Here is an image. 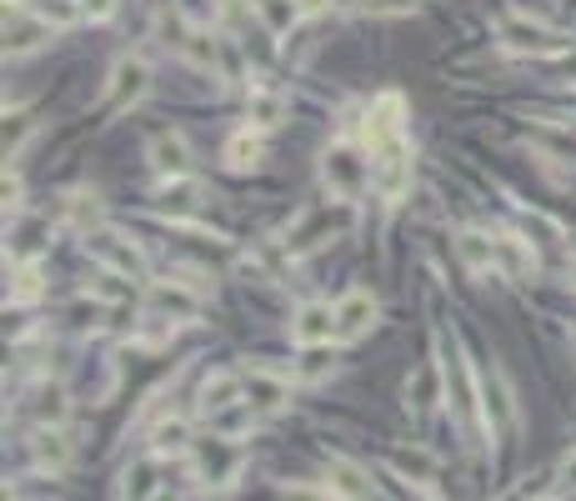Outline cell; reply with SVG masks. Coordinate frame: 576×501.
Listing matches in <instances>:
<instances>
[{"mask_svg":"<svg viewBox=\"0 0 576 501\" xmlns=\"http://www.w3.org/2000/svg\"><path fill=\"white\" fill-rule=\"evenodd\" d=\"M246 471V451H241L236 436H196V447H191V477L201 481L206 491H231Z\"/></svg>","mask_w":576,"mask_h":501,"instance_id":"6da1fadb","label":"cell"},{"mask_svg":"<svg viewBox=\"0 0 576 501\" xmlns=\"http://www.w3.org/2000/svg\"><path fill=\"white\" fill-rule=\"evenodd\" d=\"M321 185H327L331 196L341 201V206H351V201L366 196V185H371V161L361 146L351 141H337L321 151Z\"/></svg>","mask_w":576,"mask_h":501,"instance_id":"7a4b0ae2","label":"cell"},{"mask_svg":"<svg viewBox=\"0 0 576 501\" xmlns=\"http://www.w3.org/2000/svg\"><path fill=\"white\" fill-rule=\"evenodd\" d=\"M497 41H501V51L532 55V61H556V55L572 51V35L546 25V21H532V15H506V21L497 25Z\"/></svg>","mask_w":576,"mask_h":501,"instance_id":"3957f363","label":"cell"},{"mask_svg":"<svg viewBox=\"0 0 576 501\" xmlns=\"http://www.w3.org/2000/svg\"><path fill=\"white\" fill-rule=\"evenodd\" d=\"M86 250L106 266L110 276H126V281H151V262H146V250L136 246L131 236H120V231H86Z\"/></svg>","mask_w":576,"mask_h":501,"instance_id":"277c9868","label":"cell"},{"mask_svg":"<svg viewBox=\"0 0 576 501\" xmlns=\"http://www.w3.org/2000/svg\"><path fill=\"white\" fill-rule=\"evenodd\" d=\"M371 191L381 201H402L412 191V151H406V136L371 151Z\"/></svg>","mask_w":576,"mask_h":501,"instance_id":"5b68a950","label":"cell"},{"mask_svg":"<svg viewBox=\"0 0 576 501\" xmlns=\"http://www.w3.org/2000/svg\"><path fill=\"white\" fill-rule=\"evenodd\" d=\"M146 90H151V61H146V55H120L110 81H106V106L131 110L146 100Z\"/></svg>","mask_w":576,"mask_h":501,"instance_id":"8992f818","label":"cell"},{"mask_svg":"<svg viewBox=\"0 0 576 501\" xmlns=\"http://www.w3.org/2000/svg\"><path fill=\"white\" fill-rule=\"evenodd\" d=\"M291 341H296L301 351H316V347H331V341H341V331H337V306H331V301H306V306H296Z\"/></svg>","mask_w":576,"mask_h":501,"instance_id":"52a82bcc","label":"cell"},{"mask_svg":"<svg viewBox=\"0 0 576 501\" xmlns=\"http://www.w3.org/2000/svg\"><path fill=\"white\" fill-rule=\"evenodd\" d=\"M55 35V25L45 21L41 11H25V6H15V11H6V55H31V51H41L45 41Z\"/></svg>","mask_w":576,"mask_h":501,"instance_id":"ba28073f","label":"cell"},{"mask_svg":"<svg viewBox=\"0 0 576 501\" xmlns=\"http://www.w3.org/2000/svg\"><path fill=\"white\" fill-rule=\"evenodd\" d=\"M146 301H151V317L161 321H191L201 311V291L185 281H146Z\"/></svg>","mask_w":576,"mask_h":501,"instance_id":"9c48e42d","label":"cell"},{"mask_svg":"<svg viewBox=\"0 0 576 501\" xmlns=\"http://www.w3.org/2000/svg\"><path fill=\"white\" fill-rule=\"evenodd\" d=\"M241 386H246V402L256 406L262 416L281 412V406L291 402V382H286L281 371H271V366H250V371H241Z\"/></svg>","mask_w":576,"mask_h":501,"instance_id":"30bf717a","label":"cell"},{"mask_svg":"<svg viewBox=\"0 0 576 501\" xmlns=\"http://www.w3.org/2000/svg\"><path fill=\"white\" fill-rule=\"evenodd\" d=\"M376 317H381L376 296H371L366 286H351V291L337 301V331H341V341H356V337H366V331L376 327Z\"/></svg>","mask_w":576,"mask_h":501,"instance_id":"8fae6325","label":"cell"},{"mask_svg":"<svg viewBox=\"0 0 576 501\" xmlns=\"http://www.w3.org/2000/svg\"><path fill=\"white\" fill-rule=\"evenodd\" d=\"M327 481H331V497L337 501H381L371 471L346 461V457H327Z\"/></svg>","mask_w":576,"mask_h":501,"instance_id":"7c38bea8","label":"cell"},{"mask_svg":"<svg viewBox=\"0 0 576 501\" xmlns=\"http://www.w3.org/2000/svg\"><path fill=\"white\" fill-rule=\"evenodd\" d=\"M402 120H406V100L396 96V90L376 96V106L366 110V146L371 151L386 146V141H402Z\"/></svg>","mask_w":576,"mask_h":501,"instance_id":"4fadbf2b","label":"cell"},{"mask_svg":"<svg viewBox=\"0 0 576 501\" xmlns=\"http://www.w3.org/2000/svg\"><path fill=\"white\" fill-rule=\"evenodd\" d=\"M196 447V431H191V416H161L151 426V457H191Z\"/></svg>","mask_w":576,"mask_h":501,"instance_id":"5bb4252c","label":"cell"},{"mask_svg":"<svg viewBox=\"0 0 576 501\" xmlns=\"http://www.w3.org/2000/svg\"><path fill=\"white\" fill-rule=\"evenodd\" d=\"M497 271L506 276V281H526V276H536V250H532V241L501 231V236H497Z\"/></svg>","mask_w":576,"mask_h":501,"instance_id":"9a60e30c","label":"cell"},{"mask_svg":"<svg viewBox=\"0 0 576 501\" xmlns=\"http://www.w3.org/2000/svg\"><path fill=\"white\" fill-rule=\"evenodd\" d=\"M511 422H516V402H511V386L501 382V371H497L491 382H481V426L497 436V431H506Z\"/></svg>","mask_w":576,"mask_h":501,"instance_id":"2e32d148","label":"cell"},{"mask_svg":"<svg viewBox=\"0 0 576 501\" xmlns=\"http://www.w3.org/2000/svg\"><path fill=\"white\" fill-rule=\"evenodd\" d=\"M31 457L41 471H66L71 467V441L61 426H35L31 436Z\"/></svg>","mask_w":576,"mask_h":501,"instance_id":"e0dca14e","label":"cell"},{"mask_svg":"<svg viewBox=\"0 0 576 501\" xmlns=\"http://www.w3.org/2000/svg\"><path fill=\"white\" fill-rule=\"evenodd\" d=\"M346 221H351V211H337V216H331V211H311V216L301 221V231H296V236H291V250H296V256H301V250L327 246V241L337 236V231L346 226Z\"/></svg>","mask_w":576,"mask_h":501,"instance_id":"ac0fdd59","label":"cell"},{"mask_svg":"<svg viewBox=\"0 0 576 501\" xmlns=\"http://www.w3.org/2000/svg\"><path fill=\"white\" fill-rule=\"evenodd\" d=\"M246 402V386H241V376H231V371H216V376H206L201 382V416H216L226 412V406Z\"/></svg>","mask_w":576,"mask_h":501,"instance_id":"d6986e66","label":"cell"},{"mask_svg":"<svg viewBox=\"0 0 576 501\" xmlns=\"http://www.w3.org/2000/svg\"><path fill=\"white\" fill-rule=\"evenodd\" d=\"M151 166H156V175H171V181L191 171V146H185V136H175V131L156 136L151 141Z\"/></svg>","mask_w":576,"mask_h":501,"instance_id":"ffe728a7","label":"cell"},{"mask_svg":"<svg viewBox=\"0 0 576 501\" xmlns=\"http://www.w3.org/2000/svg\"><path fill=\"white\" fill-rule=\"evenodd\" d=\"M161 491V457H146L136 467H126L120 477V501H151Z\"/></svg>","mask_w":576,"mask_h":501,"instance_id":"44dd1931","label":"cell"},{"mask_svg":"<svg viewBox=\"0 0 576 501\" xmlns=\"http://www.w3.org/2000/svg\"><path fill=\"white\" fill-rule=\"evenodd\" d=\"M246 120L256 126V131H276L286 120V96L281 90H266V86H256L246 96Z\"/></svg>","mask_w":576,"mask_h":501,"instance_id":"7402d4cb","label":"cell"},{"mask_svg":"<svg viewBox=\"0 0 576 501\" xmlns=\"http://www.w3.org/2000/svg\"><path fill=\"white\" fill-rule=\"evenodd\" d=\"M262 156H266L262 136H256V131H250V126H246V131H236V136H231V141H226L221 161H226L236 175H246V171H256V166H262Z\"/></svg>","mask_w":576,"mask_h":501,"instance_id":"603a6c76","label":"cell"},{"mask_svg":"<svg viewBox=\"0 0 576 501\" xmlns=\"http://www.w3.org/2000/svg\"><path fill=\"white\" fill-rule=\"evenodd\" d=\"M457 256L471 266V271H497V236L461 231V236H457Z\"/></svg>","mask_w":576,"mask_h":501,"instance_id":"cb8c5ba5","label":"cell"},{"mask_svg":"<svg viewBox=\"0 0 576 501\" xmlns=\"http://www.w3.org/2000/svg\"><path fill=\"white\" fill-rule=\"evenodd\" d=\"M256 15H262V25L271 35H291L306 11H301V0H256Z\"/></svg>","mask_w":576,"mask_h":501,"instance_id":"d4e9b609","label":"cell"},{"mask_svg":"<svg viewBox=\"0 0 576 501\" xmlns=\"http://www.w3.org/2000/svg\"><path fill=\"white\" fill-rule=\"evenodd\" d=\"M392 471H402V477L416 481V487H431L436 457H431L426 447H402V451H392Z\"/></svg>","mask_w":576,"mask_h":501,"instance_id":"484cf974","label":"cell"},{"mask_svg":"<svg viewBox=\"0 0 576 501\" xmlns=\"http://www.w3.org/2000/svg\"><path fill=\"white\" fill-rule=\"evenodd\" d=\"M66 221L76 231L96 226V221H100V196H96V191H71V196H66Z\"/></svg>","mask_w":576,"mask_h":501,"instance_id":"4316f807","label":"cell"},{"mask_svg":"<svg viewBox=\"0 0 576 501\" xmlns=\"http://www.w3.org/2000/svg\"><path fill=\"white\" fill-rule=\"evenodd\" d=\"M256 416H262V412H256L250 402H236V406H226V412L211 416V426H216L221 436H241V431H250V426H256Z\"/></svg>","mask_w":576,"mask_h":501,"instance_id":"83f0119b","label":"cell"},{"mask_svg":"<svg viewBox=\"0 0 576 501\" xmlns=\"http://www.w3.org/2000/svg\"><path fill=\"white\" fill-rule=\"evenodd\" d=\"M441 382H446V376H436V371H422V376L406 382V396H412L416 412H431V406L441 402Z\"/></svg>","mask_w":576,"mask_h":501,"instance_id":"f1b7e54d","label":"cell"},{"mask_svg":"<svg viewBox=\"0 0 576 501\" xmlns=\"http://www.w3.org/2000/svg\"><path fill=\"white\" fill-rule=\"evenodd\" d=\"M41 291H45L41 271H35V266H21V271H15V286H11V306H31V301H41Z\"/></svg>","mask_w":576,"mask_h":501,"instance_id":"f546056e","label":"cell"},{"mask_svg":"<svg viewBox=\"0 0 576 501\" xmlns=\"http://www.w3.org/2000/svg\"><path fill=\"white\" fill-rule=\"evenodd\" d=\"M371 15H412L422 0H361Z\"/></svg>","mask_w":576,"mask_h":501,"instance_id":"4dcf8cb0","label":"cell"},{"mask_svg":"<svg viewBox=\"0 0 576 501\" xmlns=\"http://www.w3.org/2000/svg\"><path fill=\"white\" fill-rule=\"evenodd\" d=\"M25 131H31V120H25V116H6V161L21 151V136Z\"/></svg>","mask_w":576,"mask_h":501,"instance_id":"1f68e13d","label":"cell"},{"mask_svg":"<svg viewBox=\"0 0 576 501\" xmlns=\"http://www.w3.org/2000/svg\"><path fill=\"white\" fill-rule=\"evenodd\" d=\"M76 6L86 21H110V15H116V0H76Z\"/></svg>","mask_w":576,"mask_h":501,"instance_id":"d6a6232c","label":"cell"},{"mask_svg":"<svg viewBox=\"0 0 576 501\" xmlns=\"http://www.w3.org/2000/svg\"><path fill=\"white\" fill-rule=\"evenodd\" d=\"M276 501H337V497H327V491H316V487H281Z\"/></svg>","mask_w":576,"mask_h":501,"instance_id":"836d02e7","label":"cell"},{"mask_svg":"<svg viewBox=\"0 0 576 501\" xmlns=\"http://www.w3.org/2000/svg\"><path fill=\"white\" fill-rule=\"evenodd\" d=\"M6 211H21V175H6Z\"/></svg>","mask_w":576,"mask_h":501,"instance_id":"e575fe53","label":"cell"},{"mask_svg":"<svg viewBox=\"0 0 576 501\" xmlns=\"http://www.w3.org/2000/svg\"><path fill=\"white\" fill-rule=\"evenodd\" d=\"M562 481H566V487H572V491H576V447H572V451H566V457H562Z\"/></svg>","mask_w":576,"mask_h":501,"instance_id":"d590c367","label":"cell"},{"mask_svg":"<svg viewBox=\"0 0 576 501\" xmlns=\"http://www.w3.org/2000/svg\"><path fill=\"white\" fill-rule=\"evenodd\" d=\"M151 501H181V491H175V487H166V481H161V491H156Z\"/></svg>","mask_w":576,"mask_h":501,"instance_id":"8d00e7d4","label":"cell"},{"mask_svg":"<svg viewBox=\"0 0 576 501\" xmlns=\"http://www.w3.org/2000/svg\"><path fill=\"white\" fill-rule=\"evenodd\" d=\"M327 6H331V0H301V11H306V15H316V11H327Z\"/></svg>","mask_w":576,"mask_h":501,"instance_id":"74e56055","label":"cell"},{"mask_svg":"<svg viewBox=\"0 0 576 501\" xmlns=\"http://www.w3.org/2000/svg\"><path fill=\"white\" fill-rule=\"evenodd\" d=\"M572 341H576V321H572Z\"/></svg>","mask_w":576,"mask_h":501,"instance_id":"f35d334b","label":"cell"},{"mask_svg":"<svg viewBox=\"0 0 576 501\" xmlns=\"http://www.w3.org/2000/svg\"><path fill=\"white\" fill-rule=\"evenodd\" d=\"M572 281H576V266H572Z\"/></svg>","mask_w":576,"mask_h":501,"instance_id":"ab89813d","label":"cell"},{"mask_svg":"<svg viewBox=\"0 0 576 501\" xmlns=\"http://www.w3.org/2000/svg\"><path fill=\"white\" fill-rule=\"evenodd\" d=\"M426 501H441V497H426Z\"/></svg>","mask_w":576,"mask_h":501,"instance_id":"60d3db41","label":"cell"},{"mask_svg":"<svg viewBox=\"0 0 576 501\" xmlns=\"http://www.w3.org/2000/svg\"><path fill=\"white\" fill-rule=\"evenodd\" d=\"M542 501H556V497H542Z\"/></svg>","mask_w":576,"mask_h":501,"instance_id":"b9f144b4","label":"cell"}]
</instances>
